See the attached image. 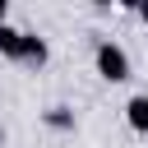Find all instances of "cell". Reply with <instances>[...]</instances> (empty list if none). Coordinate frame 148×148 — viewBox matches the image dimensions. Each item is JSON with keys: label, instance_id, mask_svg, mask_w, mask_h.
<instances>
[{"label": "cell", "instance_id": "cell-1", "mask_svg": "<svg viewBox=\"0 0 148 148\" xmlns=\"http://www.w3.org/2000/svg\"><path fill=\"white\" fill-rule=\"evenodd\" d=\"M97 74L106 83H125L130 79V56L120 42H97Z\"/></svg>", "mask_w": 148, "mask_h": 148}, {"label": "cell", "instance_id": "cell-2", "mask_svg": "<svg viewBox=\"0 0 148 148\" xmlns=\"http://www.w3.org/2000/svg\"><path fill=\"white\" fill-rule=\"evenodd\" d=\"M125 120H130V130L148 134V92H134V97L125 102Z\"/></svg>", "mask_w": 148, "mask_h": 148}, {"label": "cell", "instance_id": "cell-3", "mask_svg": "<svg viewBox=\"0 0 148 148\" xmlns=\"http://www.w3.org/2000/svg\"><path fill=\"white\" fill-rule=\"evenodd\" d=\"M46 56H51L46 42L32 37V32H23V51H18V60H23V65H46Z\"/></svg>", "mask_w": 148, "mask_h": 148}, {"label": "cell", "instance_id": "cell-4", "mask_svg": "<svg viewBox=\"0 0 148 148\" xmlns=\"http://www.w3.org/2000/svg\"><path fill=\"white\" fill-rule=\"evenodd\" d=\"M18 51H23V32L14 23H0V56L5 60H18Z\"/></svg>", "mask_w": 148, "mask_h": 148}, {"label": "cell", "instance_id": "cell-5", "mask_svg": "<svg viewBox=\"0 0 148 148\" xmlns=\"http://www.w3.org/2000/svg\"><path fill=\"white\" fill-rule=\"evenodd\" d=\"M46 125H51V130H74V111H69V106H51V111H46Z\"/></svg>", "mask_w": 148, "mask_h": 148}, {"label": "cell", "instance_id": "cell-6", "mask_svg": "<svg viewBox=\"0 0 148 148\" xmlns=\"http://www.w3.org/2000/svg\"><path fill=\"white\" fill-rule=\"evenodd\" d=\"M139 18H143V23H148V0H143V5H139Z\"/></svg>", "mask_w": 148, "mask_h": 148}, {"label": "cell", "instance_id": "cell-7", "mask_svg": "<svg viewBox=\"0 0 148 148\" xmlns=\"http://www.w3.org/2000/svg\"><path fill=\"white\" fill-rule=\"evenodd\" d=\"M5 14H9V5H5V0H0V23H5Z\"/></svg>", "mask_w": 148, "mask_h": 148}, {"label": "cell", "instance_id": "cell-8", "mask_svg": "<svg viewBox=\"0 0 148 148\" xmlns=\"http://www.w3.org/2000/svg\"><path fill=\"white\" fill-rule=\"evenodd\" d=\"M0 148H5V125H0Z\"/></svg>", "mask_w": 148, "mask_h": 148}]
</instances>
